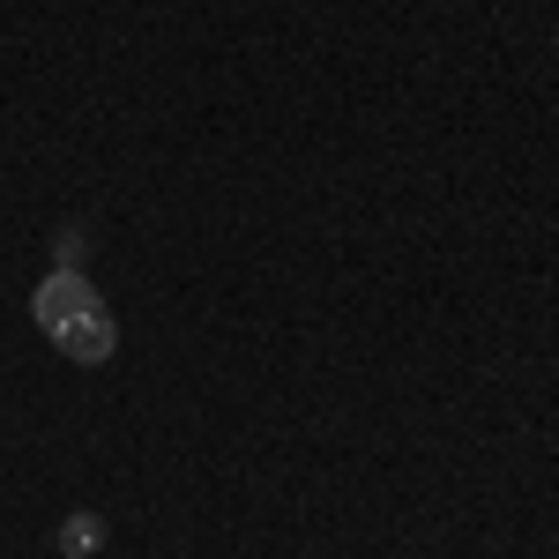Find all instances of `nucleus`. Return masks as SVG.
Instances as JSON below:
<instances>
[{
    "mask_svg": "<svg viewBox=\"0 0 559 559\" xmlns=\"http://www.w3.org/2000/svg\"><path fill=\"white\" fill-rule=\"evenodd\" d=\"M60 552L68 559H97L105 552V515H68L60 522Z\"/></svg>",
    "mask_w": 559,
    "mask_h": 559,
    "instance_id": "3",
    "label": "nucleus"
},
{
    "mask_svg": "<svg viewBox=\"0 0 559 559\" xmlns=\"http://www.w3.org/2000/svg\"><path fill=\"white\" fill-rule=\"evenodd\" d=\"M52 254H60V269H75V261H83V231H60V239H52Z\"/></svg>",
    "mask_w": 559,
    "mask_h": 559,
    "instance_id": "4",
    "label": "nucleus"
},
{
    "mask_svg": "<svg viewBox=\"0 0 559 559\" xmlns=\"http://www.w3.org/2000/svg\"><path fill=\"white\" fill-rule=\"evenodd\" d=\"M90 306H97V284H90L83 269H52L38 292H31V321H38L45 336H60L75 313H90Z\"/></svg>",
    "mask_w": 559,
    "mask_h": 559,
    "instance_id": "1",
    "label": "nucleus"
},
{
    "mask_svg": "<svg viewBox=\"0 0 559 559\" xmlns=\"http://www.w3.org/2000/svg\"><path fill=\"white\" fill-rule=\"evenodd\" d=\"M52 344H60V358H68V366H105V358L120 350V321H112V306L97 299L90 313H75Z\"/></svg>",
    "mask_w": 559,
    "mask_h": 559,
    "instance_id": "2",
    "label": "nucleus"
}]
</instances>
